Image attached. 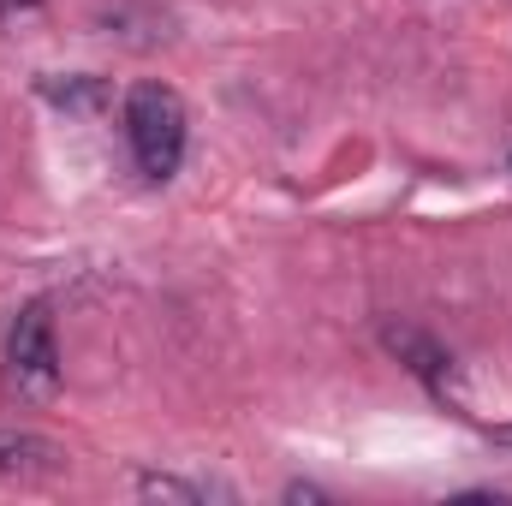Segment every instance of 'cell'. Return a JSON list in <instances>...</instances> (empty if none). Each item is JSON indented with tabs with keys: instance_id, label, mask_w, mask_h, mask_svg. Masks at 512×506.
<instances>
[{
	"instance_id": "1",
	"label": "cell",
	"mask_w": 512,
	"mask_h": 506,
	"mask_svg": "<svg viewBox=\"0 0 512 506\" xmlns=\"http://www.w3.org/2000/svg\"><path fill=\"white\" fill-rule=\"evenodd\" d=\"M185 102L167 84H137L126 96V137L143 179H173L185 161Z\"/></svg>"
},
{
	"instance_id": "2",
	"label": "cell",
	"mask_w": 512,
	"mask_h": 506,
	"mask_svg": "<svg viewBox=\"0 0 512 506\" xmlns=\"http://www.w3.org/2000/svg\"><path fill=\"white\" fill-rule=\"evenodd\" d=\"M6 393L18 405H48L60 393V346L48 304H24L6 328Z\"/></svg>"
},
{
	"instance_id": "3",
	"label": "cell",
	"mask_w": 512,
	"mask_h": 506,
	"mask_svg": "<svg viewBox=\"0 0 512 506\" xmlns=\"http://www.w3.org/2000/svg\"><path fill=\"white\" fill-rule=\"evenodd\" d=\"M382 346L405 364V370H411V376L429 381V393H447V381H453V358H447V346H435L423 328H399V322H387Z\"/></svg>"
},
{
	"instance_id": "4",
	"label": "cell",
	"mask_w": 512,
	"mask_h": 506,
	"mask_svg": "<svg viewBox=\"0 0 512 506\" xmlns=\"http://www.w3.org/2000/svg\"><path fill=\"white\" fill-rule=\"evenodd\" d=\"M54 465H60V447H48V441H36V435L0 429V471H12V477H42V471H54Z\"/></svg>"
},
{
	"instance_id": "5",
	"label": "cell",
	"mask_w": 512,
	"mask_h": 506,
	"mask_svg": "<svg viewBox=\"0 0 512 506\" xmlns=\"http://www.w3.org/2000/svg\"><path fill=\"white\" fill-rule=\"evenodd\" d=\"M42 96L54 102V108H66V114H102V102H108V84L102 78H90V72H78V78H42Z\"/></svg>"
},
{
	"instance_id": "6",
	"label": "cell",
	"mask_w": 512,
	"mask_h": 506,
	"mask_svg": "<svg viewBox=\"0 0 512 506\" xmlns=\"http://www.w3.org/2000/svg\"><path fill=\"white\" fill-rule=\"evenodd\" d=\"M137 489H143V495H173V501H203V489H191V483H173V477H143Z\"/></svg>"
},
{
	"instance_id": "7",
	"label": "cell",
	"mask_w": 512,
	"mask_h": 506,
	"mask_svg": "<svg viewBox=\"0 0 512 506\" xmlns=\"http://www.w3.org/2000/svg\"><path fill=\"white\" fill-rule=\"evenodd\" d=\"M42 0H0V24H18V18H36Z\"/></svg>"
}]
</instances>
